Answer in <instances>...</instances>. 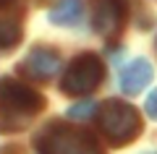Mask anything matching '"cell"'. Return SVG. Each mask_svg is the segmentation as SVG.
<instances>
[{
  "label": "cell",
  "instance_id": "obj_3",
  "mask_svg": "<svg viewBox=\"0 0 157 154\" xmlns=\"http://www.w3.org/2000/svg\"><path fill=\"white\" fill-rule=\"evenodd\" d=\"M37 149L39 154H102L89 133L63 123H52L50 128H45L37 141Z\"/></svg>",
  "mask_w": 157,
  "mask_h": 154
},
{
  "label": "cell",
  "instance_id": "obj_6",
  "mask_svg": "<svg viewBox=\"0 0 157 154\" xmlns=\"http://www.w3.org/2000/svg\"><path fill=\"white\" fill-rule=\"evenodd\" d=\"M21 71H26V76L34 78V81H50V78L60 71V58H58L55 50L37 47V50H32L29 58L21 63Z\"/></svg>",
  "mask_w": 157,
  "mask_h": 154
},
{
  "label": "cell",
  "instance_id": "obj_1",
  "mask_svg": "<svg viewBox=\"0 0 157 154\" xmlns=\"http://www.w3.org/2000/svg\"><path fill=\"white\" fill-rule=\"evenodd\" d=\"M45 107L42 94L16 78H0V131H24Z\"/></svg>",
  "mask_w": 157,
  "mask_h": 154
},
{
  "label": "cell",
  "instance_id": "obj_5",
  "mask_svg": "<svg viewBox=\"0 0 157 154\" xmlns=\"http://www.w3.org/2000/svg\"><path fill=\"white\" fill-rule=\"evenodd\" d=\"M126 21V3L123 0H97L94 13H92V26L97 34L110 37L118 34Z\"/></svg>",
  "mask_w": 157,
  "mask_h": 154
},
{
  "label": "cell",
  "instance_id": "obj_8",
  "mask_svg": "<svg viewBox=\"0 0 157 154\" xmlns=\"http://www.w3.org/2000/svg\"><path fill=\"white\" fill-rule=\"evenodd\" d=\"M21 42V16L16 11H0V50Z\"/></svg>",
  "mask_w": 157,
  "mask_h": 154
},
{
  "label": "cell",
  "instance_id": "obj_4",
  "mask_svg": "<svg viewBox=\"0 0 157 154\" xmlns=\"http://www.w3.org/2000/svg\"><path fill=\"white\" fill-rule=\"evenodd\" d=\"M102 60L92 52H81V55L73 58V63L68 66L66 76L60 81V89L66 94H89L100 86L102 81Z\"/></svg>",
  "mask_w": 157,
  "mask_h": 154
},
{
  "label": "cell",
  "instance_id": "obj_12",
  "mask_svg": "<svg viewBox=\"0 0 157 154\" xmlns=\"http://www.w3.org/2000/svg\"><path fill=\"white\" fill-rule=\"evenodd\" d=\"M155 50H157V39H155Z\"/></svg>",
  "mask_w": 157,
  "mask_h": 154
},
{
  "label": "cell",
  "instance_id": "obj_2",
  "mask_svg": "<svg viewBox=\"0 0 157 154\" xmlns=\"http://www.w3.org/2000/svg\"><path fill=\"white\" fill-rule=\"evenodd\" d=\"M97 123H100V131L105 133V138L113 146H126L141 131V118L136 112V107L128 102H121V99H107L100 107Z\"/></svg>",
  "mask_w": 157,
  "mask_h": 154
},
{
  "label": "cell",
  "instance_id": "obj_7",
  "mask_svg": "<svg viewBox=\"0 0 157 154\" xmlns=\"http://www.w3.org/2000/svg\"><path fill=\"white\" fill-rule=\"evenodd\" d=\"M149 78H152L149 60L136 58V60H131L128 66L121 71V89H123L126 94H136V92H141V89L149 84Z\"/></svg>",
  "mask_w": 157,
  "mask_h": 154
},
{
  "label": "cell",
  "instance_id": "obj_11",
  "mask_svg": "<svg viewBox=\"0 0 157 154\" xmlns=\"http://www.w3.org/2000/svg\"><path fill=\"white\" fill-rule=\"evenodd\" d=\"M144 110H147V115H149V118H155V120H157V89H152V92H149V97H147V102H144Z\"/></svg>",
  "mask_w": 157,
  "mask_h": 154
},
{
  "label": "cell",
  "instance_id": "obj_9",
  "mask_svg": "<svg viewBox=\"0 0 157 154\" xmlns=\"http://www.w3.org/2000/svg\"><path fill=\"white\" fill-rule=\"evenodd\" d=\"M84 16V3L81 0H60L50 11V24L55 26H73Z\"/></svg>",
  "mask_w": 157,
  "mask_h": 154
},
{
  "label": "cell",
  "instance_id": "obj_10",
  "mask_svg": "<svg viewBox=\"0 0 157 154\" xmlns=\"http://www.w3.org/2000/svg\"><path fill=\"white\" fill-rule=\"evenodd\" d=\"M92 112H94V102H84V105H76L68 110V115L73 118V120H84V118H89Z\"/></svg>",
  "mask_w": 157,
  "mask_h": 154
}]
</instances>
